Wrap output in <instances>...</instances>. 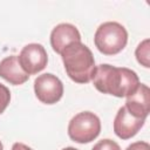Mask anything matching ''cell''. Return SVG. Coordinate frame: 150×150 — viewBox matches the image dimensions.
Segmentation results:
<instances>
[{"label": "cell", "instance_id": "obj_1", "mask_svg": "<svg viewBox=\"0 0 150 150\" xmlns=\"http://www.w3.org/2000/svg\"><path fill=\"white\" fill-rule=\"evenodd\" d=\"M91 81L98 91L116 97H127L139 84L138 75L134 70L108 63L96 67Z\"/></svg>", "mask_w": 150, "mask_h": 150}, {"label": "cell", "instance_id": "obj_2", "mask_svg": "<svg viewBox=\"0 0 150 150\" xmlns=\"http://www.w3.org/2000/svg\"><path fill=\"white\" fill-rule=\"evenodd\" d=\"M67 75L76 83H88L93 80L96 66L91 50L82 42H71L60 54Z\"/></svg>", "mask_w": 150, "mask_h": 150}, {"label": "cell", "instance_id": "obj_3", "mask_svg": "<svg viewBox=\"0 0 150 150\" xmlns=\"http://www.w3.org/2000/svg\"><path fill=\"white\" fill-rule=\"evenodd\" d=\"M96 48L104 55H115L124 49L128 42V32L116 21L101 23L94 35Z\"/></svg>", "mask_w": 150, "mask_h": 150}, {"label": "cell", "instance_id": "obj_4", "mask_svg": "<svg viewBox=\"0 0 150 150\" xmlns=\"http://www.w3.org/2000/svg\"><path fill=\"white\" fill-rule=\"evenodd\" d=\"M101 132V121L91 111L76 114L68 124V135L76 143L84 144L94 141Z\"/></svg>", "mask_w": 150, "mask_h": 150}, {"label": "cell", "instance_id": "obj_5", "mask_svg": "<svg viewBox=\"0 0 150 150\" xmlns=\"http://www.w3.org/2000/svg\"><path fill=\"white\" fill-rule=\"evenodd\" d=\"M34 91L39 101L45 104L59 102L63 95V83L54 74L39 75L34 81Z\"/></svg>", "mask_w": 150, "mask_h": 150}, {"label": "cell", "instance_id": "obj_6", "mask_svg": "<svg viewBox=\"0 0 150 150\" xmlns=\"http://www.w3.org/2000/svg\"><path fill=\"white\" fill-rule=\"evenodd\" d=\"M18 59H19V62L22 69L28 75H34L43 70L48 62L47 52L45 47L40 43L26 45L21 49Z\"/></svg>", "mask_w": 150, "mask_h": 150}, {"label": "cell", "instance_id": "obj_7", "mask_svg": "<svg viewBox=\"0 0 150 150\" xmlns=\"http://www.w3.org/2000/svg\"><path fill=\"white\" fill-rule=\"evenodd\" d=\"M144 122L145 120L135 117L125 107H121L114 120V132L121 139H129L141 130Z\"/></svg>", "mask_w": 150, "mask_h": 150}, {"label": "cell", "instance_id": "obj_8", "mask_svg": "<svg viewBox=\"0 0 150 150\" xmlns=\"http://www.w3.org/2000/svg\"><path fill=\"white\" fill-rule=\"evenodd\" d=\"M71 42H81V34L74 25L63 22L53 28L50 33V46L55 53L61 54Z\"/></svg>", "mask_w": 150, "mask_h": 150}, {"label": "cell", "instance_id": "obj_9", "mask_svg": "<svg viewBox=\"0 0 150 150\" xmlns=\"http://www.w3.org/2000/svg\"><path fill=\"white\" fill-rule=\"evenodd\" d=\"M149 87L144 83H139L137 88L127 96L125 108L135 117L145 120L149 115Z\"/></svg>", "mask_w": 150, "mask_h": 150}, {"label": "cell", "instance_id": "obj_10", "mask_svg": "<svg viewBox=\"0 0 150 150\" xmlns=\"http://www.w3.org/2000/svg\"><path fill=\"white\" fill-rule=\"evenodd\" d=\"M0 77L13 86H20L28 80L29 75L22 69L18 56L11 55L0 62Z\"/></svg>", "mask_w": 150, "mask_h": 150}, {"label": "cell", "instance_id": "obj_11", "mask_svg": "<svg viewBox=\"0 0 150 150\" xmlns=\"http://www.w3.org/2000/svg\"><path fill=\"white\" fill-rule=\"evenodd\" d=\"M149 39H145L143 40L136 48L135 50V55H136V59L138 61V63H141L143 67L145 68H149L150 67V61H149V57H150V53H149Z\"/></svg>", "mask_w": 150, "mask_h": 150}, {"label": "cell", "instance_id": "obj_12", "mask_svg": "<svg viewBox=\"0 0 150 150\" xmlns=\"http://www.w3.org/2000/svg\"><path fill=\"white\" fill-rule=\"evenodd\" d=\"M91 150H121V148L115 141L105 138V139H102V141L97 142L93 146Z\"/></svg>", "mask_w": 150, "mask_h": 150}, {"label": "cell", "instance_id": "obj_13", "mask_svg": "<svg viewBox=\"0 0 150 150\" xmlns=\"http://www.w3.org/2000/svg\"><path fill=\"white\" fill-rule=\"evenodd\" d=\"M9 101H11L9 89L6 86H4L2 83H0V115L7 108V105L9 104Z\"/></svg>", "mask_w": 150, "mask_h": 150}, {"label": "cell", "instance_id": "obj_14", "mask_svg": "<svg viewBox=\"0 0 150 150\" xmlns=\"http://www.w3.org/2000/svg\"><path fill=\"white\" fill-rule=\"evenodd\" d=\"M125 150H150V145L148 142L138 141V142H135V143H131L130 145H128Z\"/></svg>", "mask_w": 150, "mask_h": 150}, {"label": "cell", "instance_id": "obj_15", "mask_svg": "<svg viewBox=\"0 0 150 150\" xmlns=\"http://www.w3.org/2000/svg\"><path fill=\"white\" fill-rule=\"evenodd\" d=\"M12 150H33V149H32V148H29L28 145L23 144V143L16 142V143H14V144H13Z\"/></svg>", "mask_w": 150, "mask_h": 150}, {"label": "cell", "instance_id": "obj_16", "mask_svg": "<svg viewBox=\"0 0 150 150\" xmlns=\"http://www.w3.org/2000/svg\"><path fill=\"white\" fill-rule=\"evenodd\" d=\"M62 150H79L76 148H73V146H67V148H63Z\"/></svg>", "mask_w": 150, "mask_h": 150}, {"label": "cell", "instance_id": "obj_17", "mask_svg": "<svg viewBox=\"0 0 150 150\" xmlns=\"http://www.w3.org/2000/svg\"><path fill=\"white\" fill-rule=\"evenodd\" d=\"M0 150H4V145H2V143H1V141H0Z\"/></svg>", "mask_w": 150, "mask_h": 150}]
</instances>
